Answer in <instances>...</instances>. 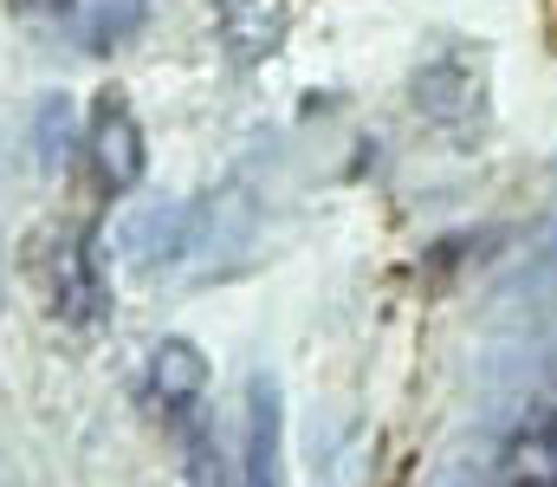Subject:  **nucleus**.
<instances>
[{
  "instance_id": "obj_1",
  "label": "nucleus",
  "mask_w": 557,
  "mask_h": 487,
  "mask_svg": "<svg viewBox=\"0 0 557 487\" xmlns=\"http://www.w3.org/2000/svg\"><path fill=\"white\" fill-rule=\"evenodd\" d=\"M409 98H416L421 118L434 131H447L454 144H480V131L493 118V65H486V46H467V39L434 46L416 65Z\"/></svg>"
},
{
  "instance_id": "obj_2",
  "label": "nucleus",
  "mask_w": 557,
  "mask_h": 487,
  "mask_svg": "<svg viewBox=\"0 0 557 487\" xmlns=\"http://www.w3.org/2000/svg\"><path fill=\"white\" fill-rule=\"evenodd\" d=\"M117 254L149 280L201 260V202H137L117 221Z\"/></svg>"
},
{
  "instance_id": "obj_3",
  "label": "nucleus",
  "mask_w": 557,
  "mask_h": 487,
  "mask_svg": "<svg viewBox=\"0 0 557 487\" xmlns=\"http://www.w3.org/2000/svg\"><path fill=\"white\" fill-rule=\"evenodd\" d=\"M46 287H52V313L65 325H78V331L104 325V313H111L104 273H98V260H91V247H85L78 234H59V241H52V273H46Z\"/></svg>"
},
{
  "instance_id": "obj_4",
  "label": "nucleus",
  "mask_w": 557,
  "mask_h": 487,
  "mask_svg": "<svg viewBox=\"0 0 557 487\" xmlns=\"http://www.w3.org/2000/svg\"><path fill=\"white\" fill-rule=\"evenodd\" d=\"M85 144H91V162H98V175H104L111 188H137V182H143V162H149V150H143L137 111H131L124 98H98Z\"/></svg>"
},
{
  "instance_id": "obj_5",
  "label": "nucleus",
  "mask_w": 557,
  "mask_h": 487,
  "mask_svg": "<svg viewBox=\"0 0 557 487\" xmlns=\"http://www.w3.org/2000/svg\"><path fill=\"white\" fill-rule=\"evenodd\" d=\"M285 13H292L285 0H221V20H214L221 52L234 65H260L278 46V33H285Z\"/></svg>"
},
{
  "instance_id": "obj_6",
  "label": "nucleus",
  "mask_w": 557,
  "mask_h": 487,
  "mask_svg": "<svg viewBox=\"0 0 557 487\" xmlns=\"http://www.w3.org/2000/svg\"><path fill=\"white\" fill-rule=\"evenodd\" d=\"M149 390L162 397V410H195L208 397V357L188 344V338H162L156 357H149Z\"/></svg>"
},
{
  "instance_id": "obj_7",
  "label": "nucleus",
  "mask_w": 557,
  "mask_h": 487,
  "mask_svg": "<svg viewBox=\"0 0 557 487\" xmlns=\"http://www.w3.org/2000/svg\"><path fill=\"white\" fill-rule=\"evenodd\" d=\"M499 487H557V410L532 416L506 455H499Z\"/></svg>"
},
{
  "instance_id": "obj_8",
  "label": "nucleus",
  "mask_w": 557,
  "mask_h": 487,
  "mask_svg": "<svg viewBox=\"0 0 557 487\" xmlns=\"http://www.w3.org/2000/svg\"><path fill=\"white\" fill-rule=\"evenodd\" d=\"M247 487H285V475H278V390L267 377H253V397H247Z\"/></svg>"
},
{
  "instance_id": "obj_9",
  "label": "nucleus",
  "mask_w": 557,
  "mask_h": 487,
  "mask_svg": "<svg viewBox=\"0 0 557 487\" xmlns=\"http://www.w3.org/2000/svg\"><path fill=\"white\" fill-rule=\"evenodd\" d=\"M143 13H149V0H111V7H98L91 13V52H111V46H124L131 33L143 26Z\"/></svg>"
},
{
  "instance_id": "obj_10",
  "label": "nucleus",
  "mask_w": 557,
  "mask_h": 487,
  "mask_svg": "<svg viewBox=\"0 0 557 487\" xmlns=\"http://www.w3.org/2000/svg\"><path fill=\"white\" fill-rule=\"evenodd\" d=\"M188 482L195 487H247V468H234V462L221 455V442L195 436V449H188Z\"/></svg>"
},
{
  "instance_id": "obj_11",
  "label": "nucleus",
  "mask_w": 557,
  "mask_h": 487,
  "mask_svg": "<svg viewBox=\"0 0 557 487\" xmlns=\"http://www.w3.org/2000/svg\"><path fill=\"white\" fill-rule=\"evenodd\" d=\"M72 137H78V131H72V105H65V98H46V105H39V157L65 162L72 157Z\"/></svg>"
},
{
  "instance_id": "obj_12",
  "label": "nucleus",
  "mask_w": 557,
  "mask_h": 487,
  "mask_svg": "<svg viewBox=\"0 0 557 487\" xmlns=\"http://www.w3.org/2000/svg\"><path fill=\"white\" fill-rule=\"evenodd\" d=\"M20 7H39V13H65L72 0H20Z\"/></svg>"
},
{
  "instance_id": "obj_13",
  "label": "nucleus",
  "mask_w": 557,
  "mask_h": 487,
  "mask_svg": "<svg viewBox=\"0 0 557 487\" xmlns=\"http://www.w3.org/2000/svg\"><path fill=\"white\" fill-rule=\"evenodd\" d=\"M0 487H20V482H13V475H7V462H0Z\"/></svg>"
}]
</instances>
